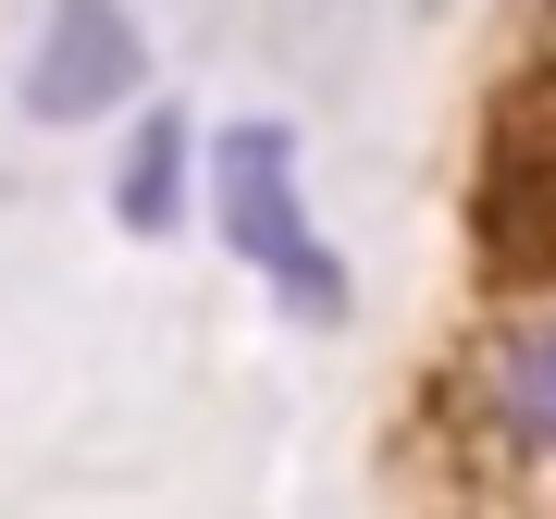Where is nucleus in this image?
<instances>
[{
	"label": "nucleus",
	"instance_id": "nucleus-3",
	"mask_svg": "<svg viewBox=\"0 0 556 519\" xmlns=\"http://www.w3.org/2000/svg\"><path fill=\"white\" fill-rule=\"evenodd\" d=\"M482 408H495L532 458H556V321L495 334V359H482Z\"/></svg>",
	"mask_w": 556,
	"mask_h": 519
},
{
	"label": "nucleus",
	"instance_id": "nucleus-1",
	"mask_svg": "<svg viewBox=\"0 0 556 519\" xmlns=\"http://www.w3.org/2000/svg\"><path fill=\"white\" fill-rule=\"evenodd\" d=\"M211 211H223V248L260 260V284H273L285 309H309V321L346 309V273H334V248L309 236L298 174H285V124H236V137L211 149Z\"/></svg>",
	"mask_w": 556,
	"mask_h": 519
},
{
	"label": "nucleus",
	"instance_id": "nucleus-4",
	"mask_svg": "<svg viewBox=\"0 0 556 519\" xmlns=\"http://www.w3.org/2000/svg\"><path fill=\"white\" fill-rule=\"evenodd\" d=\"M174 186H186V124H137V149H124V223H137V236H161V223H174Z\"/></svg>",
	"mask_w": 556,
	"mask_h": 519
},
{
	"label": "nucleus",
	"instance_id": "nucleus-2",
	"mask_svg": "<svg viewBox=\"0 0 556 519\" xmlns=\"http://www.w3.org/2000/svg\"><path fill=\"white\" fill-rule=\"evenodd\" d=\"M124 87H137V25H124L112 0H62L50 38H38V75H25V100H38L50 124H87V112H112Z\"/></svg>",
	"mask_w": 556,
	"mask_h": 519
}]
</instances>
